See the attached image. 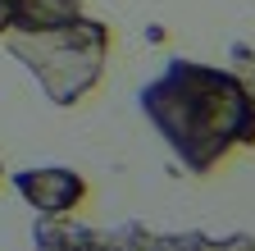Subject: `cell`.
Masks as SVG:
<instances>
[{
	"mask_svg": "<svg viewBox=\"0 0 255 251\" xmlns=\"http://www.w3.org/2000/svg\"><path fill=\"white\" fill-rule=\"evenodd\" d=\"M137 110L191 178H210L233 151L255 146V101L233 64L173 55L137 87Z\"/></svg>",
	"mask_w": 255,
	"mask_h": 251,
	"instance_id": "cell-1",
	"label": "cell"
},
{
	"mask_svg": "<svg viewBox=\"0 0 255 251\" xmlns=\"http://www.w3.org/2000/svg\"><path fill=\"white\" fill-rule=\"evenodd\" d=\"M0 178H5V165H0Z\"/></svg>",
	"mask_w": 255,
	"mask_h": 251,
	"instance_id": "cell-7",
	"label": "cell"
},
{
	"mask_svg": "<svg viewBox=\"0 0 255 251\" xmlns=\"http://www.w3.org/2000/svg\"><path fill=\"white\" fill-rule=\"evenodd\" d=\"M37 251H255L251 233H205V229H146V224H114L96 229L73 215H37L32 224Z\"/></svg>",
	"mask_w": 255,
	"mask_h": 251,
	"instance_id": "cell-3",
	"label": "cell"
},
{
	"mask_svg": "<svg viewBox=\"0 0 255 251\" xmlns=\"http://www.w3.org/2000/svg\"><path fill=\"white\" fill-rule=\"evenodd\" d=\"M0 41L37 78L41 96L55 110H73L101 87L114 32H110V23L91 18V14H73L50 27H32V32H5Z\"/></svg>",
	"mask_w": 255,
	"mask_h": 251,
	"instance_id": "cell-2",
	"label": "cell"
},
{
	"mask_svg": "<svg viewBox=\"0 0 255 251\" xmlns=\"http://www.w3.org/2000/svg\"><path fill=\"white\" fill-rule=\"evenodd\" d=\"M82 14V0H0V37L5 32H32Z\"/></svg>",
	"mask_w": 255,
	"mask_h": 251,
	"instance_id": "cell-5",
	"label": "cell"
},
{
	"mask_svg": "<svg viewBox=\"0 0 255 251\" xmlns=\"http://www.w3.org/2000/svg\"><path fill=\"white\" fill-rule=\"evenodd\" d=\"M9 187L37 210V215H78L87 206V178L78 169H64V165H32L9 174Z\"/></svg>",
	"mask_w": 255,
	"mask_h": 251,
	"instance_id": "cell-4",
	"label": "cell"
},
{
	"mask_svg": "<svg viewBox=\"0 0 255 251\" xmlns=\"http://www.w3.org/2000/svg\"><path fill=\"white\" fill-rule=\"evenodd\" d=\"M233 69L246 78V87H251V101H255V50H251V46H233Z\"/></svg>",
	"mask_w": 255,
	"mask_h": 251,
	"instance_id": "cell-6",
	"label": "cell"
}]
</instances>
